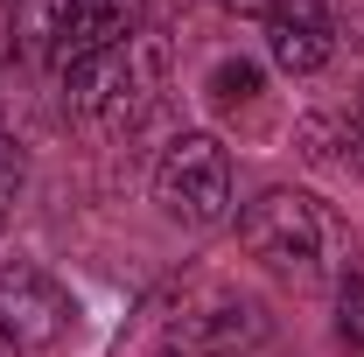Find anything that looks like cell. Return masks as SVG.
<instances>
[{
    "mask_svg": "<svg viewBox=\"0 0 364 357\" xmlns=\"http://www.w3.org/2000/svg\"><path fill=\"white\" fill-rule=\"evenodd\" d=\"M0 357H14V351H7V343H0Z\"/></svg>",
    "mask_w": 364,
    "mask_h": 357,
    "instance_id": "14",
    "label": "cell"
},
{
    "mask_svg": "<svg viewBox=\"0 0 364 357\" xmlns=\"http://www.w3.org/2000/svg\"><path fill=\"white\" fill-rule=\"evenodd\" d=\"M259 85H267V78H259V63H245V56H225V63L210 70V98H218L225 112L252 105V98H259Z\"/></svg>",
    "mask_w": 364,
    "mask_h": 357,
    "instance_id": "9",
    "label": "cell"
},
{
    "mask_svg": "<svg viewBox=\"0 0 364 357\" xmlns=\"http://www.w3.org/2000/svg\"><path fill=\"white\" fill-rule=\"evenodd\" d=\"M154 203L182 231H210L231 218V154L210 134H176L154 161Z\"/></svg>",
    "mask_w": 364,
    "mask_h": 357,
    "instance_id": "3",
    "label": "cell"
},
{
    "mask_svg": "<svg viewBox=\"0 0 364 357\" xmlns=\"http://www.w3.org/2000/svg\"><path fill=\"white\" fill-rule=\"evenodd\" d=\"M70 7L77 0H14L7 7V43H14V56H49L56 36H63V21H70Z\"/></svg>",
    "mask_w": 364,
    "mask_h": 357,
    "instance_id": "8",
    "label": "cell"
},
{
    "mask_svg": "<svg viewBox=\"0 0 364 357\" xmlns=\"http://www.w3.org/2000/svg\"><path fill=\"white\" fill-rule=\"evenodd\" d=\"M21 182H28V169H21V147L0 134V231L14 224V203H21Z\"/></svg>",
    "mask_w": 364,
    "mask_h": 357,
    "instance_id": "11",
    "label": "cell"
},
{
    "mask_svg": "<svg viewBox=\"0 0 364 357\" xmlns=\"http://www.w3.org/2000/svg\"><path fill=\"white\" fill-rule=\"evenodd\" d=\"M273 336L267 302L231 294V287H203L196 302H182L161 329V357H245Z\"/></svg>",
    "mask_w": 364,
    "mask_h": 357,
    "instance_id": "4",
    "label": "cell"
},
{
    "mask_svg": "<svg viewBox=\"0 0 364 357\" xmlns=\"http://www.w3.org/2000/svg\"><path fill=\"white\" fill-rule=\"evenodd\" d=\"M218 7H231V14H273V7H287V0H218Z\"/></svg>",
    "mask_w": 364,
    "mask_h": 357,
    "instance_id": "13",
    "label": "cell"
},
{
    "mask_svg": "<svg viewBox=\"0 0 364 357\" xmlns=\"http://www.w3.org/2000/svg\"><path fill=\"white\" fill-rule=\"evenodd\" d=\"M238 238H245V252L267 273L294 280V287L343 280V267H350V238H343L336 211L316 203L309 189H267V196H252L245 218H238Z\"/></svg>",
    "mask_w": 364,
    "mask_h": 357,
    "instance_id": "1",
    "label": "cell"
},
{
    "mask_svg": "<svg viewBox=\"0 0 364 357\" xmlns=\"http://www.w3.org/2000/svg\"><path fill=\"white\" fill-rule=\"evenodd\" d=\"M336 336H343V351H364V273L350 267L336 280Z\"/></svg>",
    "mask_w": 364,
    "mask_h": 357,
    "instance_id": "10",
    "label": "cell"
},
{
    "mask_svg": "<svg viewBox=\"0 0 364 357\" xmlns=\"http://www.w3.org/2000/svg\"><path fill=\"white\" fill-rule=\"evenodd\" d=\"M134 36H140V0H77L70 21H63V36H56V49H49V63L70 78V70H85L91 56L134 43Z\"/></svg>",
    "mask_w": 364,
    "mask_h": 357,
    "instance_id": "6",
    "label": "cell"
},
{
    "mask_svg": "<svg viewBox=\"0 0 364 357\" xmlns=\"http://www.w3.org/2000/svg\"><path fill=\"white\" fill-rule=\"evenodd\" d=\"M70 294L43 267H0V343L7 351H49L70 329Z\"/></svg>",
    "mask_w": 364,
    "mask_h": 357,
    "instance_id": "5",
    "label": "cell"
},
{
    "mask_svg": "<svg viewBox=\"0 0 364 357\" xmlns=\"http://www.w3.org/2000/svg\"><path fill=\"white\" fill-rule=\"evenodd\" d=\"M267 56L280 70H294V78H316L322 63L336 56V21H329V7H322V0H287V7H273L267 14Z\"/></svg>",
    "mask_w": 364,
    "mask_h": 357,
    "instance_id": "7",
    "label": "cell"
},
{
    "mask_svg": "<svg viewBox=\"0 0 364 357\" xmlns=\"http://www.w3.org/2000/svg\"><path fill=\"white\" fill-rule=\"evenodd\" d=\"M343 161H350V169L364 176V105H358V119L343 127Z\"/></svg>",
    "mask_w": 364,
    "mask_h": 357,
    "instance_id": "12",
    "label": "cell"
},
{
    "mask_svg": "<svg viewBox=\"0 0 364 357\" xmlns=\"http://www.w3.org/2000/svg\"><path fill=\"white\" fill-rule=\"evenodd\" d=\"M358 105H364V98H358Z\"/></svg>",
    "mask_w": 364,
    "mask_h": 357,
    "instance_id": "15",
    "label": "cell"
},
{
    "mask_svg": "<svg viewBox=\"0 0 364 357\" xmlns=\"http://www.w3.org/2000/svg\"><path fill=\"white\" fill-rule=\"evenodd\" d=\"M168 85V43L140 28L134 43L91 56L85 70H70V112L91 127H140Z\"/></svg>",
    "mask_w": 364,
    "mask_h": 357,
    "instance_id": "2",
    "label": "cell"
}]
</instances>
